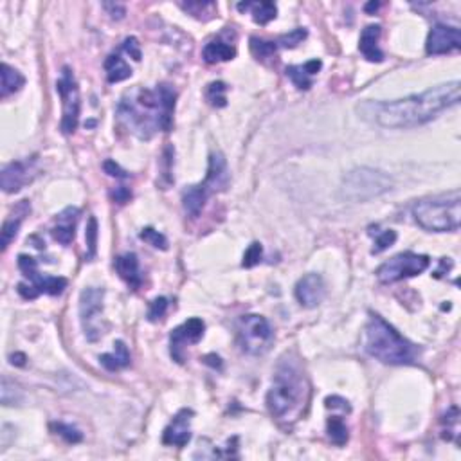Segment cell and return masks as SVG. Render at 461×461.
I'll return each mask as SVG.
<instances>
[{"label":"cell","instance_id":"1","mask_svg":"<svg viewBox=\"0 0 461 461\" xmlns=\"http://www.w3.org/2000/svg\"><path fill=\"white\" fill-rule=\"evenodd\" d=\"M460 94V81H450L402 99L368 101L359 106V112L382 128H415L432 121L443 110L456 106Z\"/></svg>","mask_w":461,"mask_h":461},{"label":"cell","instance_id":"2","mask_svg":"<svg viewBox=\"0 0 461 461\" xmlns=\"http://www.w3.org/2000/svg\"><path fill=\"white\" fill-rule=\"evenodd\" d=\"M175 97V90L168 85H159L156 90L139 88L134 96L123 97L118 113L134 134L150 139L157 130H172Z\"/></svg>","mask_w":461,"mask_h":461},{"label":"cell","instance_id":"3","mask_svg":"<svg viewBox=\"0 0 461 461\" xmlns=\"http://www.w3.org/2000/svg\"><path fill=\"white\" fill-rule=\"evenodd\" d=\"M310 386L305 375L292 362H281L267 393V407L280 422L298 420L308 402Z\"/></svg>","mask_w":461,"mask_h":461},{"label":"cell","instance_id":"4","mask_svg":"<svg viewBox=\"0 0 461 461\" xmlns=\"http://www.w3.org/2000/svg\"><path fill=\"white\" fill-rule=\"evenodd\" d=\"M364 348L371 357L384 364L404 366L415 364L418 348L394 330L386 319L377 314H369L364 331Z\"/></svg>","mask_w":461,"mask_h":461},{"label":"cell","instance_id":"5","mask_svg":"<svg viewBox=\"0 0 461 461\" xmlns=\"http://www.w3.org/2000/svg\"><path fill=\"white\" fill-rule=\"evenodd\" d=\"M413 216L422 229L431 233H453L461 223L460 191L416 202Z\"/></svg>","mask_w":461,"mask_h":461},{"label":"cell","instance_id":"6","mask_svg":"<svg viewBox=\"0 0 461 461\" xmlns=\"http://www.w3.org/2000/svg\"><path fill=\"white\" fill-rule=\"evenodd\" d=\"M229 181L227 175V164L222 153H211L209 166H207V175L204 182L195 186H189L182 193V206L189 216H198L202 207L206 206V200L219 189H223Z\"/></svg>","mask_w":461,"mask_h":461},{"label":"cell","instance_id":"7","mask_svg":"<svg viewBox=\"0 0 461 461\" xmlns=\"http://www.w3.org/2000/svg\"><path fill=\"white\" fill-rule=\"evenodd\" d=\"M391 186H393V181L384 172L371 168H357L352 170L343 179L340 193L348 200L366 202L390 191Z\"/></svg>","mask_w":461,"mask_h":461},{"label":"cell","instance_id":"8","mask_svg":"<svg viewBox=\"0 0 461 461\" xmlns=\"http://www.w3.org/2000/svg\"><path fill=\"white\" fill-rule=\"evenodd\" d=\"M18 268L22 270L27 280L31 281V285L20 283L18 285V294L24 299H34L40 294H49V296H60L63 290L67 289V280L60 276H43L38 273V263L34 258L27 254L18 256Z\"/></svg>","mask_w":461,"mask_h":461},{"label":"cell","instance_id":"9","mask_svg":"<svg viewBox=\"0 0 461 461\" xmlns=\"http://www.w3.org/2000/svg\"><path fill=\"white\" fill-rule=\"evenodd\" d=\"M274 339L273 326L261 315H243L238 328L240 348L249 355H263Z\"/></svg>","mask_w":461,"mask_h":461},{"label":"cell","instance_id":"10","mask_svg":"<svg viewBox=\"0 0 461 461\" xmlns=\"http://www.w3.org/2000/svg\"><path fill=\"white\" fill-rule=\"evenodd\" d=\"M431 265V258L425 254H415V252H402L393 256L390 261L382 263L377 268V277L380 283H397L406 277H415L427 270Z\"/></svg>","mask_w":461,"mask_h":461},{"label":"cell","instance_id":"11","mask_svg":"<svg viewBox=\"0 0 461 461\" xmlns=\"http://www.w3.org/2000/svg\"><path fill=\"white\" fill-rule=\"evenodd\" d=\"M56 90L62 97V132L63 134H74L80 123V110H81V97L80 88L74 80V74L69 67H63L60 80L56 81Z\"/></svg>","mask_w":461,"mask_h":461},{"label":"cell","instance_id":"12","mask_svg":"<svg viewBox=\"0 0 461 461\" xmlns=\"http://www.w3.org/2000/svg\"><path fill=\"white\" fill-rule=\"evenodd\" d=\"M103 296L105 292L101 289H85L80 296V319L83 326L85 337L90 343H96L99 339L101 331L97 326V317L103 312Z\"/></svg>","mask_w":461,"mask_h":461},{"label":"cell","instance_id":"13","mask_svg":"<svg viewBox=\"0 0 461 461\" xmlns=\"http://www.w3.org/2000/svg\"><path fill=\"white\" fill-rule=\"evenodd\" d=\"M204 330H206V324L198 317L188 319L181 326L172 330V333H170V352H172V357L179 364L184 362L186 346L198 343L204 337Z\"/></svg>","mask_w":461,"mask_h":461},{"label":"cell","instance_id":"14","mask_svg":"<svg viewBox=\"0 0 461 461\" xmlns=\"http://www.w3.org/2000/svg\"><path fill=\"white\" fill-rule=\"evenodd\" d=\"M425 49H427V55L432 56L449 55L453 50L461 49L460 29L453 27V25L436 24L429 31Z\"/></svg>","mask_w":461,"mask_h":461},{"label":"cell","instance_id":"15","mask_svg":"<svg viewBox=\"0 0 461 461\" xmlns=\"http://www.w3.org/2000/svg\"><path fill=\"white\" fill-rule=\"evenodd\" d=\"M34 163L36 160H15V163L6 164L0 173V186L6 193H17L24 188L27 182H31V173L34 172Z\"/></svg>","mask_w":461,"mask_h":461},{"label":"cell","instance_id":"16","mask_svg":"<svg viewBox=\"0 0 461 461\" xmlns=\"http://www.w3.org/2000/svg\"><path fill=\"white\" fill-rule=\"evenodd\" d=\"M294 294H296L299 305L305 308H315L326 298V283L321 274H306L298 281Z\"/></svg>","mask_w":461,"mask_h":461},{"label":"cell","instance_id":"17","mask_svg":"<svg viewBox=\"0 0 461 461\" xmlns=\"http://www.w3.org/2000/svg\"><path fill=\"white\" fill-rule=\"evenodd\" d=\"M191 409H181L173 416L170 425L163 432V443L172 447H186L191 440Z\"/></svg>","mask_w":461,"mask_h":461},{"label":"cell","instance_id":"18","mask_svg":"<svg viewBox=\"0 0 461 461\" xmlns=\"http://www.w3.org/2000/svg\"><path fill=\"white\" fill-rule=\"evenodd\" d=\"M78 219H80V209H78V207H67V209H63L62 213L56 216V223L55 227H53V230H50L53 238L62 243V245L72 243L76 235Z\"/></svg>","mask_w":461,"mask_h":461},{"label":"cell","instance_id":"19","mask_svg":"<svg viewBox=\"0 0 461 461\" xmlns=\"http://www.w3.org/2000/svg\"><path fill=\"white\" fill-rule=\"evenodd\" d=\"M29 213H31L29 200H20L17 206L13 207L9 216L6 219L4 226H2V233H0V235H2V251H6V249L9 247V243L17 238L20 223L24 222V219Z\"/></svg>","mask_w":461,"mask_h":461},{"label":"cell","instance_id":"20","mask_svg":"<svg viewBox=\"0 0 461 461\" xmlns=\"http://www.w3.org/2000/svg\"><path fill=\"white\" fill-rule=\"evenodd\" d=\"M116 270L121 276L123 281H126V285L130 289L137 290L143 283V276H141V268H139V260L134 252H126V254L118 256L116 258Z\"/></svg>","mask_w":461,"mask_h":461},{"label":"cell","instance_id":"21","mask_svg":"<svg viewBox=\"0 0 461 461\" xmlns=\"http://www.w3.org/2000/svg\"><path fill=\"white\" fill-rule=\"evenodd\" d=\"M321 67H323L321 60H310L305 65H290V67H287V76H289L290 81L299 90H308L312 87V78L321 71Z\"/></svg>","mask_w":461,"mask_h":461},{"label":"cell","instance_id":"22","mask_svg":"<svg viewBox=\"0 0 461 461\" xmlns=\"http://www.w3.org/2000/svg\"><path fill=\"white\" fill-rule=\"evenodd\" d=\"M382 27L380 25H368L361 34V43H359V49L364 55L366 60L369 62H377L380 63L384 60V53L378 47V38H380Z\"/></svg>","mask_w":461,"mask_h":461},{"label":"cell","instance_id":"23","mask_svg":"<svg viewBox=\"0 0 461 461\" xmlns=\"http://www.w3.org/2000/svg\"><path fill=\"white\" fill-rule=\"evenodd\" d=\"M238 11H249L256 24H268L277 15V8L274 2H240Z\"/></svg>","mask_w":461,"mask_h":461},{"label":"cell","instance_id":"24","mask_svg":"<svg viewBox=\"0 0 461 461\" xmlns=\"http://www.w3.org/2000/svg\"><path fill=\"white\" fill-rule=\"evenodd\" d=\"M101 366L109 371H118V369L126 368L130 364V352L126 348V344L123 340H116L113 344V352L105 353V355L99 357Z\"/></svg>","mask_w":461,"mask_h":461},{"label":"cell","instance_id":"25","mask_svg":"<svg viewBox=\"0 0 461 461\" xmlns=\"http://www.w3.org/2000/svg\"><path fill=\"white\" fill-rule=\"evenodd\" d=\"M204 60L207 63H220V62H229L236 56V49L229 43L222 42V40H213V42L207 43L204 47V53H202Z\"/></svg>","mask_w":461,"mask_h":461},{"label":"cell","instance_id":"26","mask_svg":"<svg viewBox=\"0 0 461 461\" xmlns=\"http://www.w3.org/2000/svg\"><path fill=\"white\" fill-rule=\"evenodd\" d=\"M25 80L24 76L13 69L8 63H2V85H0V96L8 97L11 94L18 92L22 87H24Z\"/></svg>","mask_w":461,"mask_h":461},{"label":"cell","instance_id":"27","mask_svg":"<svg viewBox=\"0 0 461 461\" xmlns=\"http://www.w3.org/2000/svg\"><path fill=\"white\" fill-rule=\"evenodd\" d=\"M106 78L110 83H119V81L128 80L132 76L130 65L125 62L119 55H110L105 62Z\"/></svg>","mask_w":461,"mask_h":461},{"label":"cell","instance_id":"28","mask_svg":"<svg viewBox=\"0 0 461 461\" xmlns=\"http://www.w3.org/2000/svg\"><path fill=\"white\" fill-rule=\"evenodd\" d=\"M326 431H328V438L331 440V443H336V445H339V447H343V445H346V441H348V436H350L348 427H346V424H344L339 416H331V418H328Z\"/></svg>","mask_w":461,"mask_h":461},{"label":"cell","instance_id":"29","mask_svg":"<svg viewBox=\"0 0 461 461\" xmlns=\"http://www.w3.org/2000/svg\"><path fill=\"white\" fill-rule=\"evenodd\" d=\"M227 85L223 81H213V83L207 85L206 90V99L209 101L211 105L216 106V109H223L227 105Z\"/></svg>","mask_w":461,"mask_h":461},{"label":"cell","instance_id":"30","mask_svg":"<svg viewBox=\"0 0 461 461\" xmlns=\"http://www.w3.org/2000/svg\"><path fill=\"white\" fill-rule=\"evenodd\" d=\"M276 50L277 42H267V40H261L258 36L251 38V53L254 55V58L267 60L276 55Z\"/></svg>","mask_w":461,"mask_h":461},{"label":"cell","instance_id":"31","mask_svg":"<svg viewBox=\"0 0 461 461\" xmlns=\"http://www.w3.org/2000/svg\"><path fill=\"white\" fill-rule=\"evenodd\" d=\"M139 238L146 242L148 245H151V247L160 249V251H166V249H168V240H166V236H164L163 233H159V230L153 229V227H144V229L139 233Z\"/></svg>","mask_w":461,"mask_h":461},{"label":"cell","instance_id":"32","mask_svg":"<svg viewBox=\"0 0 461 461\" xmlns=\"http://www.w3.org/2000/svg\"><path fill=\"white\" fill-rule=\"evenodd\" d=\"M53 429H55L56 434L62 436L67 443H78V441L83 440V434L69 424H62V422H58V424H53Z\"/></svg>","mask_w":461,"mask_h":461},{"label":"cell","instance_id":"33","mask_svg":"<svg viewBox=\"0 0 461 461\" xmlns=\"http://www.w3.org/2000/svg\"><path fill=\"white\" fill-rule=\"evenodd\" d=\"M181 8L191 13L193 17L202 18V15H213L216 6L213 2H188V4H181Z\"/></svg>","mask_w":461,"mask_h":461},{"label":"cell","instance_id":"34","mask_svg":"<svg viewBox=\"0 0 461 461\" xmlns=\"http://www.w3.org/2000/svg\"><path fill=\"white\" fill-rule=\"evenodd\" d=\"M2 404L4 406H13L15 402H20V397H17L20 391L15 386V382H9L8 378H2Z\"/></svg>","mask_w":461,"mask_h":461},{"label":"cell","instance_id":"35","mask_svg":"<svg viewBox=\"0 0 461 461\" xmlns=\"http://www.w3.org/2000/svg\"><path fill=\"white\" fill-rule=\"evenodd\" d=\"M306 34H308V33H306V29H303V27H298V29H294V31H290V33L283 34V36L277 40V46L290 47V49H292V47L299 46V43L305 40Z\"/></svg>","mask_w":461,"mask_h":461},{"label":"cell","instance_id":"36","mask_svg":"<svg viewBox=\"0 0 461 461\" xmlns=\"http://www.w3.org/2000/svg\"><path fill=\"white\" fill-rule=\"evenodd\" d=\"M261 256H263V249H261V245L258 242L251 243L249 245V249L245 251V254H243V267H254V265H258L261 261Z\"/></svg>","mask_w":461,"mask_h":461},{"label":"cell","instance_id":"37","mask_svg":"<svg viewBox=\"0 0 461 461\" xmlns=\"http://www.w3.org/2000/svg\"><path fill=\"white\" fill-rule=\"evenodd\" d=\"M85 238H87V245H88V258H92V256L96 254V245H97V220L94 219V216L88 219Z\"/></svg>","mask_w":461,"mask_h":461},{"label":"cell","instance_id":"38","mask_svg":"<svg viewBox=\"0 0 461 461\" xmlns=\"http://www.w3.org/2000/svg\"><path fill=\"white\" fill-rule=\"evenodd\" d=\"M394 242H397V233H394L393 229L384 230V233H382V235H378L377 240H375L373 254H378V252L386 251V249H390Z\"/></svg>","mask_w":461,"mask_h":461},{"label":"cell","instance_id":"39","mask_svg":"<svg viewBox=\"0 0 461 461\" xmlns=\"http://www.w3.org/2000/svg\"><path fill=\"white\" fill-rule=\"evenodd\" d=\"M166 310H168V299L166 298L153 299L150 305V310H148V319L156 323V321H159L160 317H164Z\"/></svg>","mask_w":461,"mask_h":461},{"label":"cell","instance_id":"40","mask_svg":"<svg viewBox=\"0 0 461 461\" xmlns=\"http://www.w3.org/2000/svg\"><path fill=\"white\" fill-rule=\"evenodd\" d=\"M123 49H125L126 55H130L135 62H141V58H143V55H141V46H139L135 36L126 38L125 42H123Z\"/></svg>","mask_w":461,"mask_h":461},{"label":"cell","instance_id":"41","mask_svg":"<svg viewBox=\"0 0 461 461\" xmlns=\"http://www.w3.org/2000/svg\"><path fill=\"white\" fill-rule=\"evenodd\" d=\"M103 170H105V173H109L110 177H116V179H126V177H128V173H126L119 164L113 163V160H105Z\"/></svg>","mask_w":461,"mask_h":461},{"label":"cell","instance_id":"42","mask_svg":"<svg viewBox=\"0 0 461 461\" xmlns=\"http://www.w3.org/2000/svg\"><path fill=\"white\" fill-rule=\"evenodd\" d=\"M324 402H326L328 409H343L346 413L352 411V406L348 404V400L340 399V397H328Z\"/></svg>","mask_w":461,"mask_h":461},{"label":"cell","instance_id":"43","mask_svg":"<svg viewBox=\"0 0 461 461\" xmlns=\"http://www.w3.org/2000/svg\"><path fill=\"white\" fill-rule=\"evenodd\" d=\"M112 198L116 202H119V204H125V202H128L132 198V191L128 188H125V186H119V188H116L112 191Z\"/></svg>","mask_w":461,"mask_h":461},{"label":"cell","instance_id":"44","mask_svg":"<svg viewBox=\"0 0 461 461\" xmlns=\"http://www.w3.org/2000/svg\"><path fill=\"white\" fill-rule=\"evenodd\" d=\"M105 9L110 13V15H112V18H118V20L119 18L125 17V13H126L125 6L123 4H105Z\"/></svg>","mask_w":461,"mask_h":461},{"label":"cell","instance_id":"45","mask_svg":"<svg viewBox=\"0 0 461 461\" xmlns=\"http://www.w3.org/2000/svg\"><path fill=\"white\" fill-rule=\"evenodd\" d=\"M9 359H11V364H17V366H24L25 364V355H24V353H15V355H11Z\"/></svg>","mask_w":461,"mask_h":461},{"label":"cell","instance_id":"46","mask_svg":"<svg viewBox=\"0 0 461 461\" xmlns=\"http://www.w3.org/2000/svg\"><path fill=\"white\" fill-rule=\"evenodd\" d=\"M378 8H380V2H369V4L364 6L366 13H375Z\"/></svg>","mask_w":461,"mask_h":461}]
</instances>
